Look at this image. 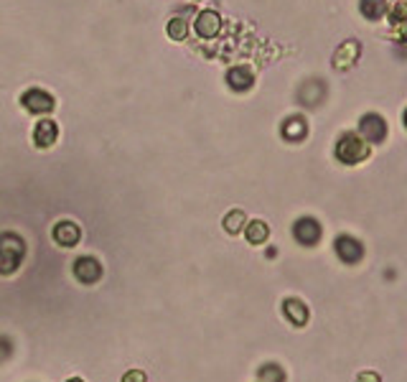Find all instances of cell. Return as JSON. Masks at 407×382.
Returning <instances> with one entry per match:
<instances>
[{"mask_svg": "<svg viewBox=\"0 0 407 382\" xmlns=\"http://www.w3.org/2000/svg\"><path fill=\"white\" fill-rule=\"evenodd\" d=\"M26 258V242L16 232L0 234V275H13Z\"/></svg>", "mask_w": 407, "mask_h": 382, "instance_id": "cell-1", "label": "cell"}, {"mask_svg": "<svg viewBox=\"0 0 407 382\" xmlns=\"http://www.w3.org/2000/svg\"><path fill=\"white\" fill-rule=\"evenodd\" d=\"M372 148L364 138H359V133H341L336 141V148H334V156H336L338 164L344 166H356L361 161H367Z\"/></svg>", "mask_w": 407, "mask_h": 382, "instance_id": "cell-2", "label": "cell"}, {"mask_svg": "<svg viewBox=\"0 0 407 382\" xmlns=\"http://www.w3.org/2000/svg\"><path fill=\"white\" fill-rule=\"evenodd\" d=\"M21 105H24V110L26 112H31V115H46V112H51V110L56 107V100L51 92L33 87V89H26V92L21 94Z\"/></svg>", "mask_w": 407, "mask_h": 382, "instance_id": "cell-3", "label": "cell"}, {"mask_svg": "<svg viewBox=\"0 0 407 382\" xmlns=\"http://www.w3.org/2000/svg\"><path fill=\"white\" fill-rule=\"evenodd\" d=\"M387 123H384L382 115L377 112H367V115L359 117V138H364L367 143H382L387 138Z\"/></svg>", "mask_w": 407, "mask_h": 382, "instance_id": "cell-4", "label": "cell"}, {"mask_svg": "<svg viewBox=\"0 0 407 382\" xmlns=\"http://www.w3.org/2000/svg\"><path fill=\"white\" fill-rule=\"evenodd\" d=\"M334 250H336L338 260L346 263V266H356L364 258V245L352 234H338L336 242H334Z\"/></svg>", "mask_w": 407, "mask_h": 382, "instance_id": "cell-5", "label": "cell"}, {"mask_svg": "<svg viewBox=\"0 0 407 382\" xmlns=\"http://www.w3.org/2000/svg\"><path fill=\"white\" fill-rule=\"evenodd\" d=\"M321 234H323L321 225H318V219H314V217H300V219H296V225H293V237H296L298 245H305V248L318 245Z\"/></svg>", "mask_w": 407, "mask_h": 382, "instance_id": "cell-6", "label": "cell"}, {"mask_svg": "<svg viewBox=\"0 0 407 382\" xmlns=\"http://www.w3.org/2000/svg\"><path fill=\"white\" fill-rule=\"evenodd\" d=\"M74 278L84 286H94V283L102 278V263L94 255H82V258L74 260Z\"/></svg>", "mask_w": 407, "mask_h": 382, "instance_id": "cell-7", "label": "cell"}, {"mask_svg": "<svg viewBox=\"0 0 407 382\" xmlns=\"http://www.w3.org/2000/svg\"><path fill=\"white\" fill-rule=\"evenodd\" d=\"M194 28L199 39H217L221 31V16L217 10H201L196 13Z\"/></svg>", "mask_w": 407, "mask_h": 382, "instance_id": "cell-8", "label": "cell"}, {"mask_svg": "<svg viewBox=\"0 0 407 382\" xmlns=\"http://www.w3.org/2000/svg\"><path fill=\"white\" fill-rule=\"evenodd\" d=\"M51 237L59 248H77L79 240H82V229H79L77 222H69V219H64V222H56L54 229H51Z\"/></svg>", "mask_w": 407, "mask_h": 382, "instance_id": "cell-9", "label": "cell"}, {"mask_svg": "<svg viewBox=\"0 0 407 382\" xmlns=\"http://www.w3.org/2000/svg\"><path fill=\"white\" fill-rule=\"evenodd\" d=\"M361 54V46H359V41H344L341 46L336 49V54H334V69L338 71H346V69H352L354 64H356V59H359Z\"/></svg>", "mask_w": 407, "mask_h": 382, "instance_id": "cell-10", "label": "cell"}, {"mask_svg": "<svg viewBox=\"0 0 407 382\" xmlns=\"http://www.w3.org/2000/svg\"><path fill=\"white\" fill-rule=\"evenodd\" d=\"M56 138H59V125H56V120H41V123H36V128H33V146L41 150L51 148L56 143Z\"/></svg>", "mask_w": 407, "mask_h": 382, "instance_id": "cell-11", "label": "cell"}, {"mask_svg": "<svg viewBox=\"0 0 407 382\" xmlns=\"http://www.w3.org/2000/svg\"><path fill=\"white\" fill-rule=\"evenodd\" d=\"M282 313L293 327H305L308 324V306L300 298H285L282 301Z\"/></svg>", "mask_w": 407, "mask_h": 382, "instance_id": "cell-12", "label": "cell"}, {"mask_svg": "<svg viewBox=\"0 0 407 382\" xmlns=\"http://www.w3.org/2000/svg\"><path fill=\"white\" fill-rule=\"evenodd\" d=\"M252 85H255V77L247 67H232L227 71V87L232 92H247L252 89Z\"/></svg>", "mask_w": 407, "mask_h": 382, "instance_id": "cell-13", "label": "cell"}, {"mask_svg": "<svg viewBox=\"0 0 407 382\" xmlns=\"http://www.w3.org/2000/svg\"><path fill=\"white\" fill-rule=\"evenodd\" d=\"M280 133H282V138H285V141H290V143H300V141L305 138V135H308V123H305V117L293 115V117H288V120L282 123Z\"/></svg>", "mask_w": 407, "mask_h": 382, "instance_id": "cell-14", "label": "cell"}, {"mask_svg": "<svg viewBox=\"0 0 407 382\" xmlns=\"http://www.w3.org/2000/svg\"><path fill=\"white\" fill-rule=\"evenodd\" d=\"M244 237H247L250 245H265L267 237H270V227L262 219H252V222L244 225Z\"/></svg>", "mask_w": 407, "mask_h": 382, "instance_id": "cell-15", "label": "cell"}, {"mask_svg": "<svg viewBox=\"0 0 407 382\" xmlns=\"http://www.w3.org/2000/svg\"><path fill=\"white\" fill-rule=\"evenodd\" d=\"M387 8H390L387 0H359V13L367 21H382Z\"/></svg>", "mask_w": 407, "mask_h": 382, "instance_id": "cell-16", "label": "cell"}, {"mask_svg": "<svg viewBox=\"0 0 407 382\" xmlns=\"http://www.w3.org/2000/svg\"><path fill=\"white\" fill-rule=\"evenodd\" d=\"M247 225V217H244L242 209H232L229 214H224V229L229 234H239Z\"/></svg>", "mask_w": 407, "mask_h": 382, "instance_id": "cell-17", "label": "cell"}, {"mask_svg": "<svg viewBox=\"0 0 407 382\" xmlns=\"http://www.w3.org/2000/svg\"><path fill=\"white\" fill-rule=\"evenodd\" d=\"M257 380L260 382H285V372H282V367H278V365H262L257 370Z\"/></svg>", "mask_w": 407, "mask_h": 382, "instance_id": "cell-18", "label": "cell"}, {"mask_svg": "<svg viewBox=\"0 0 407 382\" xmlns=\"http://www.w3.org/2000/svg\"><path fill=\"white\" fill-rule=\"evenodd\" d=\"M168 36H171L173 41H186V36H188V24L183 21L181 16H173L171 21H168Z\"/></svg>", "mask_w": 407, "mask_h": 382, "instance_id": "cell-19", "label": "cell"}, {"mask_svg": "<svg viewBox=\"0 0 407 382\" xmlns=\"http://www.w3.org/2000/svg\"><path fill=\"white\" fill-rule=\"evenodd\" d=\"M405 16H407V3L405 0H397L392 8H387V18H390L392 26L405 24Z\"/></svg>", "mask_w": 407, "mask_h": 382, "instance_id": "cell-20", "label": "cell"}, {"mask_svg": "<svg viewBox=\"0 0 407 382\" xmlns=\"http://www.w3.org/2000/svg\"><path fill=\"white\" fill-rule=\"evenodd\" d=\"M123 382H148V377L143 370H130V372L123 374Z\"/></svg>", "mask_w": 407, "mask_h": 382, "instance_id": "cell-21", "label": "cell"}, {"mask_svg": "<svg viewBox=\"0 0 407 382\" xmlns=\"http://www.w3.org/2000/svg\"><path fill=\"white\" fill-rule=\"evenodd\" d=\"M8 354H10V339L3 336V339H0V362H3V359H8Z\"/></svg>", "mask_w": 407, "mask_h": 382, "instance_id": "cell-22", "label": "cell"}, {"mask_svg": "<svg viewBox=\"0 0 407 382\" xmlns=\"http://www.w3.org/2000/svg\"><path fill=\"white\" fill-rule=\"evenodd\" d=\"M356 382H382V380H379V374L377 372H361L359 377H356Z\"/></svg>", "mask_w": 407, "mask_h": 382, "instance_id": "cell-23", "label": "cell"}, {"mask_svg": "<svg viewBox=\"0 0 407 382\" xmlns=\"http://www.w3.org/2000/svg\"><path fill=\"white\" fill-rule=\"evenodd\" d=\"M66 382H84L82 377H71V380H66Z\"/></svg>", "mask_w": 407, "mask_h": 382, "instance_id": "cell-24", "label": "cell"}]
</instances>
